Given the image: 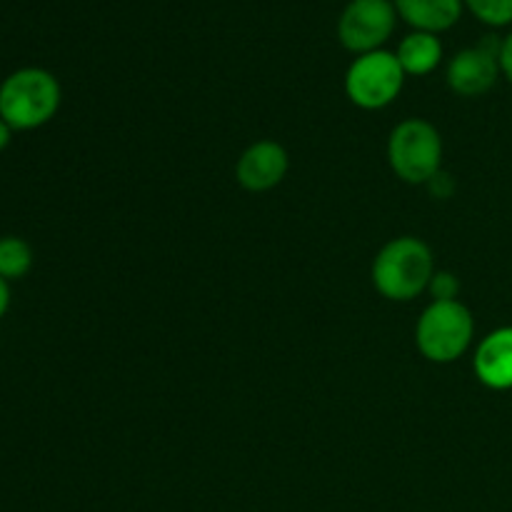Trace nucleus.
I'll return each instance as SVG.
<instances>
[{
    "label": "nucleus",
    "instance_id": "nucleus-17",
    "mask_svg": "<svg viewBox=\"0 0 512 512\" xmlns=\"http://www.w3.org/2000/svg\"><path fill=\"white\" fill-rule=\"evenodd\" d=\"M8 308H10V285L8 280L0 278V318L8 313Z\"/></svg>",
    "mask_w": 512,
    "mask_h": 512
},
{
    "label": "nucleus",
    "instance_id": "nucleus-8",
    "mask_svg": "<svg viewBox=\"0 0 512 512\" xmlns=\"http://www.w3.org/2000/svg\"><path fill=\"white\" fill-rule=\"evenodd\" d=\"M290 168L288 150L275 140H258L250 145L235 165V178L248 193H268L278 188Z\"/></svg>",
    "mask_w": 512,
    "mask_h": 512
},
{
    "label": "nucleus",
    "instance_id": "nucleus-14",
    "mask_svg": "<svg viewBox=\"0 0 512 512\" xmlns=\"http://www.w3.org/2000/svg\"><path fill=\"white\" fill-rule=\"evenodd\" d=\"M428 290L433 293V300H458L460 283L453 273H445V270H438L430 280Z\"/></svg>",
    "mask_w": 512,
    "mask_h": 512
},
{
    "label": "nucleus",
    "instance_id": "nucleus-6",
    "mask_svg": "<svg viewBox=\"0 0 512 512\" xmlns=\"http://www.w3.org/2000/svg\"><path fill=\"white\" fill-rule=\"evenodd\" d=\"M398 10L393 0H350L338 20V40L355 55L383 50L395 30Z\"/></svg>",
    "mask_w": 512,
    "mask_h": 512
},
{
    "label": "nucleus",
    "instance_id": "nucleus-2",
    "mask_svg": "<svg viewBox=\"0 0 512 512\" xmlns=\"http://www.w3.org/2000/svg\"><path fill=\"white\" fill-rule=\"evenodd\" d=\"M60 83L50 70L20 68L0 83V118L10 130H35L55 118Z\"/></svg>",
    "mask_w": 512,
    "mask_h": 512
},
{
    "label": "nucleus",
    "instance_id": "nucleus-7",
    "mask_svg": "<svg viewBox=\"0 0 512 512\" xmlns=\"http://www.w3.org/2000/svg\"><path fill=\"white\" fill-rule=\"evenodd\" d=\"M500 45L503 40L485 38L480 45L465 48L448 63V85L463 98H480L500 75Z\"/></svg>",
    "mask_w": 512,
    "mask_h": 512
},
{
    "label": "nucleus",
    "instance_id": "nucleus-10",
    "mask_svg": "<svg viewBox=\"0 0 512 512\" xmlns=\"http://www.w3.org/2000/svg\"><path fill=\"white\" fill-rule=\"evenodd\" d=\"M395 10L420 33H445L463 15V0H393Z\"/></svg>",
    "mask_w": 512,
    "mask_h": 512
},
{
    "label": "nucleus",
    "instance_id": "nucleus-9",
    "mask_svg": "<svg viewBox=\"0 0 512 512\" xmlns=\"http://www.w3.org/2000/svg\"><path fill=\"white\" fill-rule=\"evenodd\" d=\"M475 375L490 390H512V328H498L480 340Z\"/></svg>",
    "mask_w": 512,
    "mask_h": 512
},
{
    "label": "nucleus",
    "instance_id": "nucleus-15",
    "mask_svg": "<svg viewBox=\"0 0 512 512\" xmlns=\"http://www.w3.org/2000/svg\"><path fill=\"white\" fill-rule=\"evenodd\" d=\"M428 188L433 190V195H438V198H450V193H453L455 183H453V178H450L448 173H443V170H440V173L435 175L433 180H430Z\"/></svg>",
    "mask_w": 512,
    "mask_h": 512
},
{
    "label": "nucleus",
    "instance_id": "nucleus-16",
    "mask_svg": "<svg viewBox=\"0 0 512 512\" xmlns=\"http://www.w3.org/2000/svg\"><path fill=\"white\" fill-rule=\"evenodd\" d=\"M500 73L512 83V30L508 38H503V45H500Z\"/></svg>",
    "mask_w": 512,
    "mask_h": 512
},
{
    "label": "nucleus",
    "instance_id": "nucleus-4",
    "mask_svg": "<svg viewBox=\"0 0 512 512\" xmlns=\"http://www.w3.org/2000/svg\"><path fill=\"white\" fill-rule=\"evenodd\" d=\"M388 163L403 183L428 185L443 170V138L423 118L398 123L388 140Z\"/></svg>",
    "mask_w": 512,
    "mask_h": 512
},
{
    "label": "nucleus",
    "instance_id": "nucleus-11",
    "mask_svg": "<svg viewBox=\"0 0 512 512\" xmlns=\"http://www.w3.org/2000/svg\"><path fill=\"white\" fill-rule=\"evenodd\" d=\"M395 55H398L405 75H418L420 78V75H430L440 65V60H443V43H440L438 35L413 30L410 35H405Z\"/></svg>",
    "mask_w": 512,
    "mask_h": 512
},
{
    "label": "nucleus",
    "instance_id": "nucleus-13",
    "mask_svg": "<svg viewBox=\"0 0 512 512\" xmlns=\"http://www.w3.org/2000/svg\"><path fill=\"white\" fill-rule=\"evenodd\" d=\"M465 8L485 25L503 28L512 23V0H463Z\"/></svg>",
    "mask_w": 512,
    "mask_h": 512
},
{
    "label": "nucleus",
    "instance_id": "nucleus-3",
    "mask_svg": "<svg viewBox=\"0 0 512 512\" xmlns=\"http://www.w3.org/2000/svg\"><path fill=\"white\" fill-rule=\"evenodd\" d=\"M475 338V320L460 300H433L415 328V343L430 363L448 365L468 353Z\"/></svg>",
    "mask_w": 512,
    "mask_h": 512
},
{
    "label": "nucleus",
    "instance_id": "nucleus-18",
    "mask_svg": "<svg viewBox=\"0 0 512 512\" xmlns=\"http://www.w3.org/2000/svg\"><path fill=\"white\" fill-rule=\"evenodd\" d=\"M10 138H13V130L8 128V123H5L3 118H0V153H3V150L8 148Z\"/></svg>",
    "mask_w": 512,
    "mask_h": 512
},
{
    "label": "nucleus",
    "instance_id": "nucleus-1",
    "mask_svg": "<svg viewBox=\"0 0 512 512\" xmlns=\"http://www.w3.org/2000/svg\"><path fill=\"white\" fill-rule=\"evenodd\" d=\"M435 275L433 250L413 235L390 240L373 260V285L383 298L408 303L428 290Z\"/></svg>",
    "mask_w": 512,
    "mask_h": 512
},
{
    "label": "nucleus",
    "instance_id": "nucleus-12",
    "mask_svg": "<svg viewBox=\"0 0 512 512\" xmlns=\"http://www.w3.org/2000/svg\"><path fill=\"white\" fill-rule=\"evenodd\" d=\"M33 268V248L23 238H0V278L20 280Z\"/></svg>",
    "mask_w": 512,
    "mask_h": 512
},
{
    "label": "nucleus",
    "instance_id": "nucleus-5",
    "mask_svg": "<svg viewBox=\"0 0 512 512\" xmlns=\"http://www.w3.org/2000/svg\"><path fill=\"white\" fill-rule=\"evenodd\" d=\"M405 85V70L398 55L388 50L358 55L345 73V93L350 103L363 110H383L393 103Z\"/></svg>",
    "mask_w": 512,
    "mask_h": 512
}]
</instances>
